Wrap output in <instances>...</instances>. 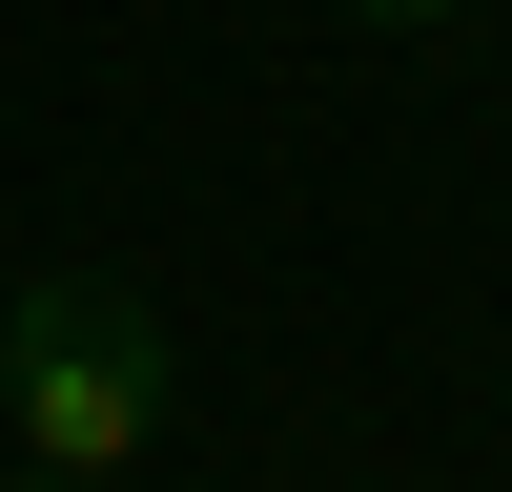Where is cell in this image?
<instances>
[{
	"label": "cell",
	"mask_w": 512,
	"mask_h": 492,
	"mask_svg": "<svg viewBox=\"0 0 512 492\" xmlns=\"http://www.w3.org/2000/svg\"><path fill=\"white\" fill-rule=\"evenodd\" d=\"M349 21H369V41H431V21H472V0H349Z\"/></svg>",
	"instance_id": "2"
},
{
	"label": "cell",
	"mask_w": 512,
	"mask_h": 492,
	"mask_svg": "<svg viewBox=\"0 0 512 492\" xmlns=\"http://www.w3.org/2000/svg\"><path fill=\"white\" fill-rule=\"evenodd\" d=\"M0 492H123V472H0Z\"/></svg>",
	"instance_id": "3"
},
{
	"label": "cell",
	"mask_w": 512,
	"mask_h": 492,
	"mask_svg": "<svg viewBox=\"0 0 512 492\" xmlns=\"http://www.w3.org/2000/svg\"><path fill=\"white\" fill-rule=\"evenodd\" d=\"M0 410H21V472H144L164 451V308L123 267H41L0 308Z\"/></svg>",
	"instance_id": "1"
}]
</instances>
